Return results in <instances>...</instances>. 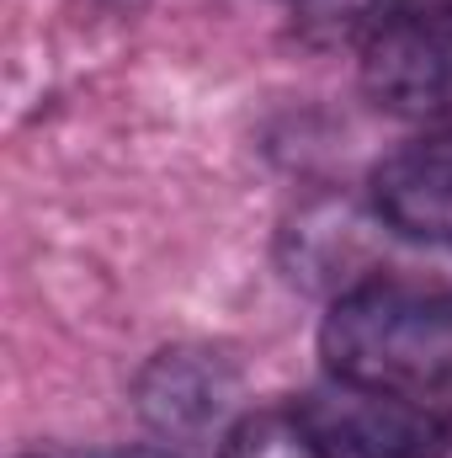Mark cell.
<instances>
[{"label":"cell","instance_id":"3957f363","mask_svg":"<svg viewBox=\"0 0 452 458\" xmlns=\"http://www.w3.org/2000/svg\"><path fill=\"white\" fill-rule=\"evenodd\" d=\"M362 91L389 117H448L452 113V0L405 5L372 27L362 43Z\"/></svg>","mask_w":452,"mask_h":458},{"label":"cell","instance_id":"5b68a950","mask_svg":"<svg viewBox=\"0 0 452 458\" xmlns=\"http://www.w3.org/2000/svg\"><path fill=\"white\" fill-rule=\"evenodd\" d=\"M378 219L421 245H452V128L394 149L372 171Z\"/></svg>","mask_w":452,"mask_h":458},{"label":"cell","instance_id":"6da1fadb","mask_svg":"<svg viewBox=\"0 0 452 458\" xmlns=\"http://www.w3.org/2000/svg\"><path fill=\"white\" fill-rule=\"evenodd\" d=\"M325 373L426 400L452 373V293L410 277L351 283L320 326Z\"/></svg>","mask_w":452,"mask_h":458},{"label":"cell","instance_id":"9c48e42d","mask_svg":"<svg viewBox=\"0 0 452 458\" xmlns=\"http://www.w3.org/2000/svg\"><path fill=\"white\" fill-rule=\"evenodd\" d=\"M405 5H437V0H405Z\"/></svg>","mask_w":452,"mask_h":458},{"label":"cell","instance_id":"277c9868","mask_svg":"<svg viewBox=\"0 0 452 458\" xmlns=\"http://www.w3.org/2000/svg\"><path fill=\"white\" fill-rule=\"evenodd\" d=\"M234 400H239V378L219 352L203 346H171L155 352L133 384V405L138 421L165 437L171 448H224L229 427H234Z\"/></svg>","mask_w":452,"mask_h":458},{"label":"cell","instance_id":"8992f818","mask_svg":"<svg viewBox=\"0 0 452 458\" xmlns=\"http://www.w3.org/2000/svg\"><path fill=\"white\" fill-rule=\"evenodd\" d=\"M219 458H320L298 411H250L229 427Z\"/></svg>","mask_w":452,"mask_h":458},{"label":"cell","instance_id":"ba28073f","mask_svg":"<svg viewBox=\"0 0 452 458\" xmlns=\"http://www.w3.org/2000/svg\"><path fill=\"white\" fill-rule=\"evenodd\" d=\"M27 458H75V454H27Z\"/></svg>","mask_w":452,"mask_h":458},{"label":"cell","instance_id":"7a4b0ae2","mask_svg":"<svg viewBox=\"0 0 452 458\" xmlns=\"http://www.w3.org/2000/svg\"><path fill=\"white\" fill-rule=\"evenodd\" d=\"M293 411L309 427L320 458H448L452 448L448 416L394 389L325 378Z\"/></svg>","mask_w":452,"mask_h":458},{"label":"cell","instance_id":"52a82bcc","mask_svg":"<svg viewBox=\"0 0 452 458\" xmlns=\"http://www.w3.org/2000/svg\"><path fill=\"white\" fill-rule=\"evenodd\" d=\"M107 458H181L176 448H117V454H107Z\"/></svg>","mask_w":452,"mask_h":458}]
</instances>
